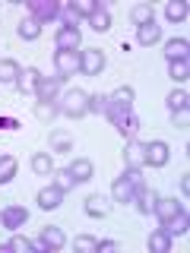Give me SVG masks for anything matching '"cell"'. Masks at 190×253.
I'll return each mask as SVG.
<instances>
[{
	"label": "cell",
	"mask_w": 190,
	"mask_h": 253,
	"mask_svg": "<svg viewBox=\"0 0 190 253\" xmlns=\"http://www.w3.org/2000/svg\"><path fill=\"white\" fill-rule=\"evenodd\" d=\"M101 250H117V241H98V253Z\"/></svg>",
	"instance_id": "ee69618b"
},
{
	"label": "cell",
	"mask_w": 190,
	"mask_h": 253,
	"mask_svg": "<svg viewBox=\"0 0 190 253\" xmlns=\"http://www.w3.org/2000/svg\"><path fill=\"white\" fill-rule=\"evenodd\" d=\"M133 203H137V209L142 212V215H152V209H155V203H158V193H155V190H149V187H140L137 193H133Z\"/></svg>",
	"instance_id": "9a60e30c"
},
{
	"label": "cell",
	"mask_w": 190,
	"mask_h": 253,
	"mask_svg": "<svg viewBox=\"0 0 190 253\" xmlns=\"http://www.w3.org/2000/svg\"><path fill=\"white\" fill-rule=\"evenodd\" d=\"M187 51H190V42L187 38H168L165 42V57L171 60H187Z\"/></svg>",
	"instance_id": "ac0fdd59"
},
{
	"label": "cell",
	"mask_w": 190,
	"mask_h": 253,
	"mask_svg": "<svg viewBox=\"0 0 190 253\" xmlns=\"http://www.w3.org/2000/svg\"><path fill=\"white\" fill-rule=\"evenodd\" d=\"M57 114H60V111H57V105H54V101H35V117H38V121L51 124Z\"/></svg>",
	"instance_id": "4dcf8cb0"
},
{
	"label": "cell",
	"mask_w": 190,
	"mask_h": 253,
	"mask_svg": "<svg viewBox=\"0 0 190 253\" xmlns=\"http://www.w3.org/2000/svg\"><path fill=\"white\" fill-rule=\"evenodd\" d=\"M16 35H19L22 42H35V38L42 35V22H35V19L29 16V19H22L19 26H16Z\"/></svg>",
	"instance_id": "cb8c5ba5"
},
{
	"label": "cell",
	"mask_w": 190,
	"mask_h": 253,
	"mask_svg": "<svg viewBox=\"0 0 190 253\" xmlns=\"http://www.w3.org/2000/svg\"><path fill=\"white\" fill-rule=\"evenodd\" d=\"M22 73V67L16 60H0V83H16Z\"/></svg>",
	"instance_id": "f546056e"
},
{
	"label": "cell",
	"mask_w": 190,
	"mask_h": 253,
	"mask_svg": "<svg viewBox=\"0 0 190 253\" xmlns=\"http://www.w3.org/2000/svg\"><path fill=\"white\" fill-rule=\"evenodd\" d=\"M89 111H95V114H105V111H108V95L105 92L89 95Z\"/></svg>",
	"instance_id": "8d00e7d4"
},
{
	"label": "cell",
	"mask_w": 190,
	"mask_h": 253,
	"mask_svg": "<svg viewBox=\"0 0 190 253\" xmlns=\"http://www.w3.org/2000/svg\"><path fill=\"white\" fill-rule=\"evenodd\" d=\"M70 6L76 10V16H92V13H95V6H98V0H73Z\"/></svg>",
	"instance_id": "f35d334b"
},
{
	"label": "cell",
	"mask_w": 190,
	"mask_h": 253,
	"mask_svg": "<svg viewBox=\"0 0 190 253\" xmlns=\"http://www.w3.org/2000/svg\"><path fill=\"white\" fill-rule=\"evenodd\" d=\"M51 149H54V152H70V136H67V133H54V136H51Z\"/></svg>",
	"instance_id": "ab89813d"
},
{
	"label": "cell",
	"mask_w": 190,
	"mask_h": 253,
	"mask_svg": "<svg viewBox=\"0 0 190 253\" xmlns=\"http://www.w3.org/2000/svg\"><path fill=\"white\" fill-rule=\"evenodd\" d=\"M149 250L152 253H168L171 250V237L162 231V228H155L152 234H149Z\"/></svg>",
	"instance_id": "4316f807"
},
{
	"label": "cell",
	"mask_w": 190,
	"mask_h": 253,
	"mask_svg": "<svg viewBox=\"0 0 190 253\" xmlns=\"http://www.w3.org/2000/svg\"><path fill=\"white\" fill-rule=\"evenodd\" d=\"M35 200H38V209L51 212V209H57V206L63 203V193H60V190L51 184V187H42V190H38V196H35Z\"/></svg>",
	"instance_id": "4fadbf2b"
},
{
	"label": "cell",
	"mask_w": 190,
	"mask_h": 253,
	"mask_svg": "<svg viewBox=\"0 0 190 253\" xmlns=\"http://www.w3.org/2000/svg\"><path fill=\"white\" fill-rule=\"evenodd\" d=\"M51 177H54L51 184L57 187L60 193H70V190L76 187V177H73V174H70V168H57V171H51Z\"/></svg>",
	"instance_id": "603a6c76"
},
{
	"label": "cell",
	"mask_w": 190,
	"mask_h": 253,
	"mask_svg": "<svg viewBox=\"0 0 190 253\" xmlns=\"http://www.w3.org/2000/svg\"><path fill=\"white\" fill-rule=\"evenodd\" d=\"M181 193H190V174H184V177H181Z\"/></svg>",
	"instance_id": "f6af8a7d"
},
{
	"label": "cell",
	"mask_w": 190,
	"mask_h": 253,
	"mask_svg": "<svg viewBox=\"0 0 190 253\" xmlns=\"http://www.w3.org/2000/svg\"><path fill=\"white\" fill-rule=\"evenodd\" d=\"M29 13H32V19L35 22H54V19H60V3L57 0H32L29 3Z\"/></svg>",
	"instance_id": "3957f363"
},
{
	"label": "cell",
	"mask_w": 190,
	"mask_h": 253,
	"mask_svg": "<svg viewBox=\"0 0 190 253\" xmlns=\"http://www.w3.org/2000/svg\"><path fill=\"white\" fill-rule=\"evenodd\" d=\"M124 177H127V180L133 184V190L146 187V177H142V171H130V168H127V171H124Z\"/></svg>",
	"instance_id": "b9f144b4"
},
{
	"label": "cell",
	"mask_w": 190,
	"mask_h": 253,
	"mask_svg": "<svg viewBox=\"0 0 190 253\" xmlns=\"http://www.w3.org/2000/svg\"><path fill=\"white\" fill-rule=\"evenodd\" d=\"M162 231L168 234L171 241H174V237H184V234L190 231V215H187V209H178V212H174V215L162 225Z\"/></svg>",
	"instance_id": "8992f818"
},
{
	"label": "cell",
	"mask_w": 190,
	"mask_h": 253,
	"mask_svg": "<svg viewBox=\"0 0 190 253\" xmlns=\"http://www.w3.org/2000/svg\"><path fill=\"white\" fill-rule=\"evenodd\" d=\"M133 98H137V92H133L130 85H117V89L108 95V105L121 108V111H133Z\"/></svg>",
	"instance_id": "7c38bea8"
},
{
	"label": "cell",
	"mask_w": 190,
	"mask_h": 253,
	"mask_svg": "<svg viewBox=\"0 0 190 253\" xmlns=\"http://www.w3.org/2000/svg\"><path fill=\"white\" fill-rule=\"evenodd\" d=\"M73 247H76L79 253H98V241H95V237H89V234H79L76 241H73Z\"/></svg>",
	"instance_id": "d590c367"
},
{
	"label": "cell",
	"mask_w": 190,
	"mask_h": 253,
	"mask_svg": "<svg viewBox=\"0 0 190 253\" xmlns=\"http://www.w3.org/2000/svg\"><path fill=\"white\" fill-rule=\"evenodd\" d=\"M114 126H117V133H121L124 139H137V133H140V117L133 114V111H124V114L114 121Z\"/></svg>",
	"instance_id": "8fae6325"
},
{
	"label": "cell",
	"mask_w": 190,
	"mask_h": 253,
	"mask_svg": "<svg viewBox=\"0 0 190 253\" xmlns=\"http://www.w3.org/2000/svg\"><path fill=\"white\" fill-rule=\"evenodd\" d=\"M130 19H133V26H146V22H152L155 19V13H152V3H137L130 10Z\"/></svg>",
	"instance_id": "484cf974"
},
{
	"label": "cell",
	"mask_w": 190,
	"mask_h": 253,
	"mask_svg": "<svg viewBox=\"0 0 190 253\" xmlns=\"http://www.w3.org/2000/svg\"><path fill=\"white\" fill-rule=\"evenodd\" d=\"M16 126H19L16 117H0V130H16Z\"/></svg>",
	"instance_id": "7bdbcfd3"
},
{
	"label": "cell",
	"mask_w": 190,
	"mask_h": 253,
	"mask_svg": "<svg viewBox=\"0 0 190 253\" xmlns=\"http://www.w3.org/2000/svg\"><path fill=\"white\" fill-rule=\"evenodd\" d=\"M168 158H171V149H168V142H165V139L146 142V165H152V168H165Z\"/></svg>",
	"instance_id": "277c9868"
},
{
	"label": "cell",
	"mask_w": 190,
	"mask_h": 253,
	"mask_svg": "<svg viewBox=\"0 0 190 253\" xmlns=\"http://www.w3.org/2000/svg\"><path fill=\"white\" fill-rule=\"evenodd\" d=\"M38 83H42V73H38L35 67H29V70H22V73H19V79H16V89H19L22 95H35Z\"/></svg>",
	"instance_id": "5bb4252c"
},
{
	"label": "cell",
	"mask_w": 190,
	"mask_h": 253,
	"mask_svg": "<svg viewBox=\"0 0 190 253\" xmlns=\"http://www.w3.org/2000/svg\"><path fill=\"white\" fill-rule=\"evenodd\" d=\"M158 38H162V26H155V19L137 29V42H140L142 47H152V44L158 42Z\"/></svg>",
	"instance_id": "ffe728a7"
},
{
	"label": "cell",
	"mask_w": 190,
	"mask_h": 253,
	"mask_svg": "<svg viewBox=\"0 0 190 253\" xmlns=\"http://www.w3.org/2000/svg\"><path fill=\"white\" fill-rule=\"evenodd\" d=\"M178 209H184V206H181L178 200H174V196H168V200H162V196H158V203H155V209H152V212L158 215V221L165 225V221H168V218H171Z\"/></svg>",
	"instance_id": "7402d4cb"
},
{
	"label": "cell",
	"mask_w": 190,
	"mask_h": 253,
	"mask_svg": "<svg viewBox=\"0 0 190 253\" xmlns=\"http://www.w3.org/2000/svg\"><path fill=\"white\" fill-rule=\"evenodd\" d=\"M60 22L67 29H79V16H76L73 6H60Z\"/></svg>",
	"instance_id": "74e56055"
},
{
	"label": "cell",
	"mask_w": 190,
	"mask_h": 253,
	"mask_svg": "<svg viewBox=\"0 0 190 253\" xmlns=\"http://www.w3.org/2000/svg\"><path fill=\"white\" fill-rule=\"evenodd\" d=\"M60 85H63V76H42V83L35 89V98L38 101H57Z\"/></svg>",
	"instance_id": "ba28073f"
},
{
	"label": "cell",
	"mask_w": 190,
	"mask_h": 253,
	"mask_svg": "<svg viewBox=\"0 0 190 253\" xmlns=\"http://www.w3.org/2000/svg\"><path fill=\"white\" fill-rule=\"evenodd\" d=\"M168 76L174 79V83H187L190 79V63L187 60H171L168 63Z\"/></svg>",
	"instance_id": "f1b7e54d"
},
{
	"label": "cell",
	"mask_w": 190,
	"mask_h": 253,
	"mask_svg": "<svg viewBox=\"0 0 190 253\" xmlns=\"http://www.w3.org/2000/svg\"><path fill=\"white\" fill-rule=\"evenodd\" d=\"M89 26L95 32H108L111 29V10H108V3H98V6H95V13L89 16Z\"/></svg>",
	"instance_id": "44dd1931"
},
{
	"label": "cell",
	"mask_w": 190,
	"mask_h": 253,
	"mask_svg": "<svg viewBox=\"0 0 190 253\" xmlns=\"http://www.w3.org/2000/svg\"><path fill=\"white\" fill-rule=\"evenodd\" d=\"M32 250H35V241H29V237H22V234L10 237V253H32Z\"/></svg>",
	"instance_id": "836d02e7"
},
{
	"label": "cell",
	"mask_w": 190,
	"mask_h": 253,
	"mask_svg": "<svg viewBox=\"0 0 190 253\" xmlns=\"http://www.w3.org/2000/svg\"><path fill=\"white\" fill-rule=\"evenodd\" d=\"M32 171H35V174H51L54 171L51 155H48V152H35V155H32Z\"/></svg>",
	"instance_id": "d6a6232c"
},
{
	"label": "cell",
	"mask_w": 190,
	"mask_h": 253,
	"mask_svg": "<svg viewBox=\"0 0 190 253\" xmlns=\"http://www.w3.org/2000/svg\"><path fill=\"white\" fill-rule=\"evenodd\" d=\"M165 101H168V111H181V108H187L190 95H187L184 89H174V92H171V95H168Z\"/></svg>",
	"instance_id": "e575fe53"
},
{
	"label": "cell",
	"mask_w": 190,
	"mask_h": 253,
	"mask_svg": "<svg viewBox=\"0 0 190 253\" xmlns=\"http://www.w3.org/2000/svg\"><path fill=\"white\" fill-rule=\"evenodd\" d=\"M133 193H137V190H133V184L127 177H117L114 184H111V200L114 203H124V206L133 203Z\"/></svg>",
	"instance_id": "e0dca14e"
},
{
	"label": "cell",
	"mask_w": 190,
	"mask_h": 253,
	"mask_svg": "<svg viewBox=\"0 0 190 253\" xmlns=\"http://www.w3.org/2000/svg\"><path fill=\"white\" fill-rule=\"evenodd\" d=\"M0 221H3V228H10V231H19V228H26L29 212L22 209V206H6V209L0 212Z\"/></svg>",
	"instance_id": "9c48e42d"
},
{
	"label": "cell",
	"mask_w": 190,
	"mask_h": 253,
	"mask_svg": "<svg viewBox=\"0 0 190 253\" xmlns=\"http://www.w3.org/2000/svg\"><path fill=\"white\" fill-rule=\"evenodd\" d=\"M54 42H57V51H76V47L83 44V35H79V29L60 26L57 35H54Z\"/></svg>",
	"instance_id": "30bf717a"
},
{
	"label": "cell",
	"mask_w": 190,
	"mask_h": 253,
	"mask_svg": "<svg viewBox=\"0 0 190 253\" xmlns=\"http://www.w3.org/2000/svg\"><path fill=\"white\" fill-rule=\"evenodd\" d=\"M57 111H60V114H67V117H73V121L86 117V114H89V92L67 89V92L60 95V101H57Z\"/></svg>",
	"instance_id": "6da1fadb"
},
{
	"label": "cell",
	"mask_w": 190,
	"mask_h": 253,
	"mask_svg": "<svg viewBox=\"0 0 190 253\" xmlns=\"http://www.w3.org/2000/svg\"><path fill=\"white\" fill-rule=\"evenodd\" d=\"M101 70H105V51H101V47H86V51H79V73L98 76Z\"/></svg>",
	"instance_id": "7a4b0ae2"
},
{
	"label": "cell",
	"mask_w": 190,
	"mask_h": 253,
	"mask_svg": "<svg viewBox=\"0 0 190 253\" xmlns=\"http://www.w3.org/2000/svg\"><path fill=\"white\" fill-rule=\"evenodd\" d=\"M171 124H174V126H181V130H187V124H190V108L171 111Z\"/></svg>",
	"instance_id": "60d3db41"
},
{
	"label": "cell",
	"mask_w": 190,
	"mask_h": 253,
	"mask_svg": "<svg viewBox=\"0 0 190 253\" xmlns=\"http://www.w3.org/2000/svg\"><path fill=\"white\" fill-rule=\"evenodd\" d=\"M54 67H57V76H73L79 70V51H57L54 54Z\"/></svg>",
	"instance_id": "52a82bcc"
},
{
	"label": "cell",
	"mask_w": 190,
	"mask_h": 253,
	"mask_svg": "<svg viewBox=\"0 0 190 253\" xmlns=\"http://www.w3.org/2000/svg\"><path fill=\"white\" fill-rule=\"evenodd\" d=\"M108 212H111V203L105 200V196H98V193L86 196V215H92V218H105Z\"/></svg>",
	"instance_id": "d6986e66"
},
{
	"label": "cell",
	"mask_w": 190,
	"mask_h": 253,
	"mask_svg": "<svg viewBox=\"0 0 190 253\" xmlns=\"http://www.w3.org/2000/svg\"><path fill=\"white\" fill-rule=\"evenodd\" d=\"M16 168H19V162L13 155H0V184H10L16 177Z\"/></svg>",
	"instance_id": "83f0119b"
},
{
	"label": "cell",
	"mask_w": 190,
	"mask_h": 253,
	"mask_svg": "<svg viewBox=\"0 0 190 253\" xmlns=\"http://www.w3.org/2000/svg\"><path fill=\"white\" fill-rule=\"evenodd\" d=\"M42 244L48 247V253H51V250H60L63 244H67V234H63L57 225H45L42 228Z\"/></svg>",
	"instance_id": "2e32d148"
},
{
	"label": "cell",
	"mask_w": 190,
	"mask_h": 253,
	"mask_svg": "<svg viewBox=\"0 0 190 253\" xmlns=\"http://www.w3.org/2000/svg\"><path fill=\"white\" fill-rule=\"evenodd\" d=\"M165 16H168V22H184L187 19V3L184 0H171V3L165 6Z\"/></svg>",
	"instance_id": "1f68e13d"
},
{
	"label": "cell",
	"mask_w": 190,
	"mask_h": 253,
	"mask_svg": "<svg viewBox=\"0 0 190 253\" xmlns=\"http://www.w3.org/2000/svg\"><path fill=\"white\" fill-rule=\"evenodd\" d=\"M70 174L76 177V184H83V180H92L95 168H92V162H89V158H76V162L70 165Z\"/></svg>",
	"instance_id": "d4e9b609"
},
{
	"label": "cell",
	"mask_w": 190,
	"mask_h": 253,
	"mask_svg": "<svg viewBox=\"0 0 190 253\" xmlns=\"http://www.w3.org/2000/svg\"><path fill=\"white\" fill-rule=\"evenodd\" d=\"M124 165L130 171H142V168H146V142H140V139H130V142H127Z\"/></svg>",
	"instance_id": "5b68a950"
}]
</instances>
